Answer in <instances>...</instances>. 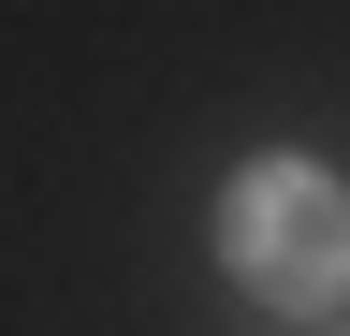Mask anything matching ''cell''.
<instances>
[{
    "instance_id": "6da1fadb",
    "label": "cell",
    "mask_w": 350,
    "mask_h": 336,
    "mask_svg": "<svg viewBox=\"0 0 350 336\" xmlns=\"http://www.w3.org/2000/svg\"><path fill=\"white\" fill-rule=\"evenodd\" d=\"M219 263H234L262 307H350V176H321V161H248L234 190H219Z\"/></svg>"
}]
</instances>
